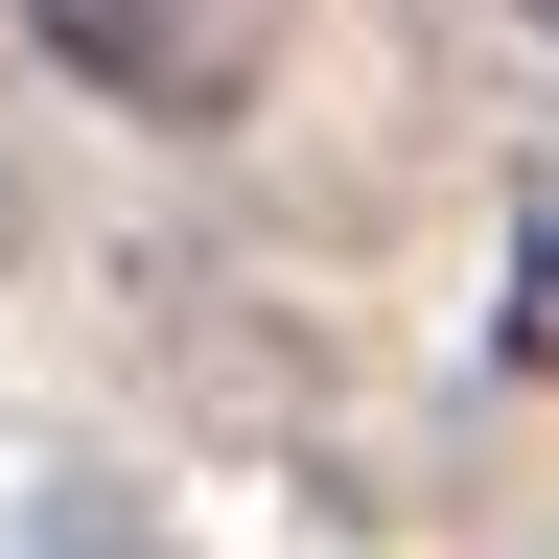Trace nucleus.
I'll list each match as a JSON object with an SVG mask.
<instances>
[{
    "label": "nucleus",
    "instance_id": "1",
    "mask_svg": "<svg viewBox=\"0 0 559 559\" xmlns=\"http://www.w3.org/2000/svg\"><path fill=\"white\" fill-rule=\"evenodd\" d=\"M0 24H24L94 117H164V140H210L280 70V0H0Z\"/></svg>",
    "mask_w": 559,
    "mask_h": 559
},
{
    "label": "nucleus",
    "instance_id": "2",
    "mask_svg": "<svg viewBox=\"0 0 559 559\" xmlns=\"http://www.w3.org/2000/svg\"><path fill=\"white\" fill-rule=\"evenodd\" d=\"M536 24H559V0H536Z\"/></svg>",
    "mask_w": 559,
    "mask_h": 559
}]
</instances>
